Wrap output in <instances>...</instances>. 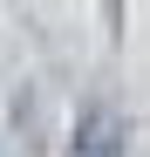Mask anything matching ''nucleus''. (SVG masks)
I'll return each mask as SVG.
<instances>
[{
    "label": "nucleus",
    "mask_w": 150,
    "mask_h": 157,
    "mask_svg": "<svg viewBox=\"0 0 150 157\" xmlns=\"http://www.w3.org/2000/svg\"><path fill=\"white\" fill-rule=\"evenodd\" d=\"M116 144H123V123H116L109 109L82 116V130H75V157H116Z\"/></svg>",
    "instance_id": "nucleus-1"
}]
</instances>
